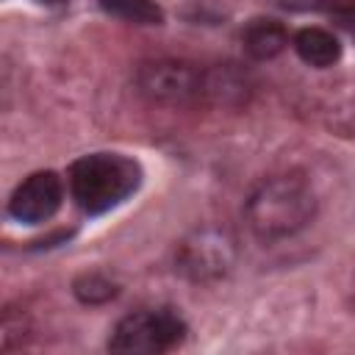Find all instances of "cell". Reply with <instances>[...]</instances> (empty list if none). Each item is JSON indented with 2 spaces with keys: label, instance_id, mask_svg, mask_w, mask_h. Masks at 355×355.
Wrapping results in <instances>:
<instances>
[{
  "label": "cell",
  "instance_id": "cell-1",
  "mask_svg": "<svg viewBox=\"0 0 355 355\" xmlns=\"http://www.w3.org/2000/svg\"><path fill=\"white\" fill-rule=\"evenodd\" d=\"M69 194L89 216H100L122 205L141 186V166L122 153H89L69 166Z\"/></svg>",
  "mask_w": 355,
  "mask_h": 355
},
{
  "label": "cell",
  "instance_id": "cell-2",
  "mask_svg": "<svg viewBox=\"0 0 355 355\" xmlns=\"http://www.w3.org/2000/svg\"><path fill=\"white\" fill-rule=\"evenodd\" d=\"M316 214V194L300 175L266 178L247 200V222L258 239L275 241L302 230Z\"/></svg>",
  "mask_w": 355,
  "mask_h": 355
},
{
  "label": "cell",
  "instance_id": "cell-3",
  "mask_svg": "<svg viewBox=\"0 0 355 355\" xmlns=\"http://www.w3.org/2000/svg\"><path fill=\"white\" fill-rule=\"evenodd\" d=\"M186 338V322L172 308H144L122 316L111 330L114 352H169Z\"/></svg>",
  "mask_w": 355,
  "mask_h": 355
},
{
  "label": "cell",
  "instance_id": "cell-4",
  "mask_svg": "<svg viewBox=\"0 0 355 355\" xmlns=\"http://www.w3.org/2000/svg\"><path fill=\"white\" fill-rule=\"evenodd\" d=\"M236 239L216 225L191 230L175 252V269L191 283L222 280L236 263Z\"/></svg>",
  "mask_w": 355,
  "mask_h": 355
},
{
  "label": "cell",
  "instance_id": "cell-5",
  "mask_svg": "<svg viewBox=\"0 0 355 355\" xmlns=\"http://www.w3.org/2000/svg\"><path fill=\"white\" fill-rule=\"evenodd\" d=\"M64 200V183L53 169H39L28 175L8 197V216L22 225L47 222Z\"/></svg>",
  "mask_w": 355,
  "mask_h": 355
},
{
  "label": "cell",
  "instance_id": "cell-6",
  "mask_svg": "<svg viewBox=\"0 0 355 355\" xmlns=\"http://www.w3.org/2000/svg\"><path fill=\"white\" fill-rule=\"evenodd\" d=\"M139 86L158 103H183L202 92V75L186 61H150L139 69Z\"/></svg>",
  "mask_w": 355,
  "mask_h": 355
},
{
  "label": "cell",
  "instance_id": "cell-7",
  "mask_svg": "<svg viewBox=\"0 0 355 355\" xmlns=\"http://www.w3.org/2000/svg\"><path fill=\"white\" fill-rule=\"evenodd\" d=\"M241 44H244V53L255 61H269L275 55H280L288 44V31L277 22V19H269V17H255L244 25L241 31Z\"/></svg>",
  "mask_w": 355,
  "mask_h": 355
},
{
  "label": "cell",
  "instance_id": "cell-8",
  "mask_svg": "<svg viewBox=\"0 0 355 355\" xmlns=\"http://www.w3.org/2000/svg\"><path fill=\"white\" fill-rule=\"evenodd\" d=\"M291 44H294L297 55L308 67H316V69L333 67L341 58V42L327 28H302L294 33Z\"/></svg>",
  "mask_w": 355,
  "mask_h": 355
},
{
  "label": "cell",
  "instance_id": "cell-9",
  "mask_svg": "<svg viewBox=\"0 0 355 355\" xmlns=\"http://www.w3.org/2000/svg\"><path fill=\"white\" fill-rule=\"evenodd\" d=\"M100 8L133 25H161L164 11L155 0H100Z\"/></svg>",
  "mask_w": 355,
  "mask_h": 355
},
{
  "label": "cell",
  "instance_id": "cell-10",
  "mask_svg": "<svg viewBox=\"0 0 355 355\" xmlns=\"http://www.w3.org/2000/svg\"><path fill=\"white\" fill-rule=\"evenodd\" d=\"M72 291L86 305H103V302H108V300L116 297V283L111 277H105L103 272H83L75 280Z\"/></svg>",
  "mask_w": 355,
  "mask_h": 355
},
{
  "label": "cell",
  "instance_id": "cell-11",
  "mask_svg": "<svg viewBox=\"0 0 355 355\" xmlns=\"http://www.w3.org/2000/svg\"><path fill=\"white\" fill-rule=\"evenodd\" d=\"M39 6H47V8H61V6H67L69 0H36Z\"/></svg>",
  "mask_w": 355,
  "mask_h": 355
},
{
  "label": "cell",
  "instance_id": "cell-12",
  "mask_svg": "<svg viewBox=\"0 0 355 355\" xmlns=\"http://www.w3.org/2000/svg\"><path fill=\"white\" fill-rule=\"evenodd\" d=\"M352 300H355V283H352Z\"/></svg>",
  "mask_w": 355,
  "mask_h": 355
}]
</instances>
